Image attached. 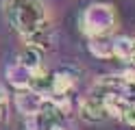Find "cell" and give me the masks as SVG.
I'll return each mask as SVG.
<instances>
[{"mask_svg":"<svg viewBox=\"0 0 135 130\" xmlns=\"http://www.w3.org/2000/svg\"><path fill=\"white\" fill-rule=\"evenodd\" d=\"M7 17H9L11 28L24 37L37 30L46 22V11L41 0H11L7 9Z\"/></svg>","mask_w":135,"mask_h":130,"instance_id":"obj_1","label":"cell"},{"mask_svg":"<svg viewBox=\"0 0 135 130\" xmlns=\"http://www.w3.org/2000/svg\"><path fill=\"white\" fill-rule=\"evenodd\" d=\"M81 26H83V30H85V35H89V37H94V39L96 37H107V35L115 28V11L109 4L96 2L83 13Z\"/></svg>","mask_w":135,"mask_h":130,"instance_id":"obj_2","label":"cell"},{"mask_svg":"<svg viewBox=\"0 0 135 130\" xmlns=\"http://www.w3.org/2000/svg\"><path fill=\"white\" fill-rule=\"evenodd\" d=\"M94 95L100 98H120L126 104L135 102V72H126L122 76H103L94 87Z\"/></svg>","mask_w":135,"mask_h":130,"instance_id":"obj_3","label":"cell"},{"mask_svg":"<svg viewBox=\"0 0 135 130\" xmlns=\"http://www.w3.org/2000/svg\"><path fill=\"white\" fill-rule=\"evenodd\" d=\"M33 117H35V130H57L63 119V108L55 100H41V106Z\"/></svg>","mask_w":135,"mask_h":130,"instance_id":"obj_4","label":"cell"},{"mask_svg":"<svg viewBox=\"0 0 135 130\" xmlns=\"http://www.w3.org/2000/svg\"><path fill=\"white\" fill-rule=\"evenodd\" d=\"M79 115H81L83 121H89V124H96V121H103L105 117H109V115H107L105 100L100 98V95H94V93L81 102Z\"/></svg>","mask_w":135,"mask_h":130,"instance_id":"obj_5","label":"cell"},{"mask_svg":"<svg viewBox=\"0 0 135 130\" xmlns=\"http://www.w3.org/2000/svg\"><path fill=\"white\" fill-rule=\"evenodd\" d=\"M74 80L76 78L72 76V72H68V69H59V72L52 74V80H50V93L57 98H65L68 91L74 87Z\"/></svg>","mask_w":135,"mask_h":130,"instance_id":"obj_6","label":"cell"},{"mask_svg":"<svg viewBox=\"0 0 135 130\" xmlns=\"http://www.w3.org/2000/svg\"><path fill=\"white\" fill-rule=\"evenodd\" d=\"M41 93H37V91H33V89H22L20 93H18V108H20V113H24V115H35V113L39 111V106H41Z\"/></svg>","mask_w":135,"mask_h":130,"instance_id":"obj_7","label":"cell"},{"mask_svg":"<svg viewBox=\"0 0 135 130\" xmlns=\"http://www.w3.org/2000/svg\"><path fill=\"white\" fill-rule=\"evenodd\" d=\"M18 63H20L22 67L31 69V72H35V69L44 67V50L37 48V46H26V48L20 52Z\"/></svg>","mask_w":135,"mask_h":130,"instance_id":"obj_8","label":"cell"},{"mask_svg":"<svg viewBox=\"0 0 135 130\" xmlns=\"http://www.w3.org/2000/svg\"><path fill=\"white\" fill-rule=\"evenodd\" d=\"M50 26H48V22H44L39 26L37 30H33V33H28V35H24V39H26V43L28 46H37V48H48L50 46Z\"/></svg>","mask_w":135,"mask_h":130,"instance_id":"obj_9","label":"cell"},{"mask_svg":"<svg viewBox=\"0 0 135 130\" xmlns=\"http://www.w3.org/2000/svg\"><path fill=\"white\" fill-rule=\"evenodd\" d=\"M9 80H11V85L13 87H18V89H28V82H31V69H26V67H22L20 63L18 65H13V67H9Z\"/></svg>","mask_w":135,"mask_h":130,"instance_id":"obj_10","label":"cell"},{"mask_svg":"<svg viewBox=\"0 0 135 130\" xmlns=\"http://www.w3.org/2000/svg\"><path fill=\"white\" fill-rule=\"evenodd\" d=\"M113 59H120V61H129L131 59V39H115L113 41Z\"/></svg>","mask_w":135,"mask_h":130,"instance_id":"obj_11","label":"cell"},{"mask_svg":"<svg viewBox=\"0 0 135 130\" xmlns=\"http://www.w3.org/2000/svg\"><path fill=\"white\" fill-rule=\"evenodd\" d=\"M122 119H124L126 126L135 128V102H133V104H126V108H124V113H122Z\"/></svg>","mask_w":135,"mask_h":130,"instance_id":"obj_12","label":"cell"},{"mask_svg":"<svg viewBox=\"0 0 135 130\" xmlns=\"http://www.w3.org/2000/svg\"><path fill=\"white\" fill-rule=\"evenodd\" d=\"M129 61L135 63V39H131V59H129Z\"/></svg>","mask_w":135,"mask_h":130,"instance_id":"obj_13","label":"cell"},{"mask_svg":"<svg viewBox=\"0 0 135 130\" xmlns=\"http://www.w3.org/2000/svg\"><path fill=\"white\" fill-rule=\"evenodd\" d=\"M2 119H4V106L0 104V121H2Z\"/></svg>","mask_w":135,"mask_h":130,"instance_id":"obj_14","label":"cell"}]
</instances>
